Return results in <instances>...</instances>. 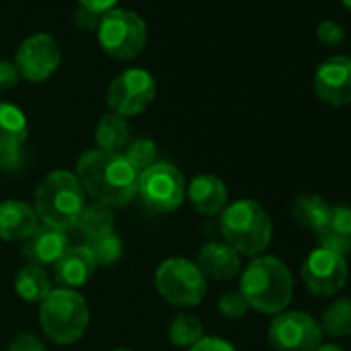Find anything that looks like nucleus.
Wrapping results in <instances>:
<instances>
[{
  "instance_id": "f257e3e1",
  "label": "nucleus",
  "mask_w": 351,
  "mask_h": 351,
  "mask_svg": "<svg viewBox=\"0 0 351 351\" xmlns=\"http://www.w3.org/2000/svg\"><path fill=\"white\" fill-rule=\"evenodd\" d=\"M75 176L93 201L110 209L128 205L138 189V173L126 157L101 149L85 151L77 161Z\"/></svg>"
},
{
  "instance_id": "f03ea898",
  "label": "nucleus",
  "mask_w": 351,
  "mask_h": 351,
  "mask_svg": "<svg viewBox=\"0 0 351 351\" xmlns=\"http://www.w3.org/2000/svg\"><path fill=\"white\" fill-rule=\"evenodd\" d=\"M240 293L250 308L263 314L283 312L293 298V277L277 256H256L242 273Z\"/></svg>"
},
{
  "instance_id": "7ed1b4c3",
  "label": "nucleus",
  "mask_w": 351,
  "mask_h": 351,
  "mask_svg": "<svg viewBox=\"0 0 351 351\" xmlns=\"http://www.w3.org/2000/svg\"><path fill=\"white\" fill-rule=\"evenodd\" d=\"M36 215L44 226L58 230L75 228L85 209V191L75 173L56 169L36 189Z\"/></svg>"
},
{
  "instance_id": "20e7f679",
  "label": "nucleus",
  "mask_w": 351,
  "mask_h": 351,
  "mask_svg": "<svg viewBox=\"0 0 351 351\" xmlns=\"http://www.w3.org/2000/svg\"><path fill=\"white\" fill-rule=\"evenodd\" d=\"M221 234L228 246L244 256H261L273 238V221L263 205L240 199L221 211Z\"/></svg>"
},
{
  "instance_id": "39448f33",
  "label": "nucleus",
  "mask_w": 351,
  "mask_h": 351,
  "mask_svg": "<svg viewBox=\"0 0 351 351\" xmlns=\"http://www.w3.org/2000/svg\"><path fill=\"white\" fill-rule=\"evenodd\" d=\"M40 324L54 343H75L89 326V306L75 289H52L40 304Z\"/></svg>"
},
{
  "instance_id": "423d86ee",
  "label": "nucleus",
  "mask_w": 351,
  "mask_h": 351,
  "mask_svg": "<svg viewBox=\"0 0 351 351\" xmlns=\"http://www.w3.org/2000/svg\"><path fill=\"white\" fill-rule=\"evenodd\" d=\"M155 287L165 302L180 308L199 306L207 295L205 275L186 258L163 261L155 271Z\"/></svg>"
},
{
  "instance_id": "0eeeda50",
  "label": "nucleus",
  "mask_w": 351,
  "mask_h": 351,
  "mask_svg": "<svg viewBox=\"0 0 351 351\" xmlns=\"http://www.w3.org/2000/svg\"><path fill=\"white\" fill-rule=\"evenodd\" d=\"M97 40L108 56L116 60H132L147 44V25L132 11L112 9L99 19Z\"/></svg>"
},
{
  "instance_id": "6e6552de",
  "label": "nucleus",
  "mask_w": 351,
  "mask_h": 351,
  "mask_svg": "<svg viewBox=\"0 0 351 351\" xmlns=\"http://www.w3.org/2000/svg\"><path fill=\"white\" fill-rule=\"evenodd\" d=\"M136 195L149 209L157 213L176 211L184 203V176L171 163H153L143 173H138Z\"/></svg>"
},
{
  "instance_id": "1a4fd4ad",
  "label": "nucleus",
  "mask_w": 351,
  "mask_h": 351,
  "mask_svg": "<svg viewBox=\"0 0 351 351\" xmlns=\"http://www.w3.org/2000/svg\"><path fill=\"white\" fill-rule=\"evenodd\" d=\"M320 322L302 310H283L269 324V345L273 351H316L322 345Z\"/></svg>"
},
{
  "instance_id": "9d476101",
  "label": "nucleus",
  "mask_w": 351,
  "mask_h": 351,
  "mask_svg": "<svg viewBox=\"0 0 351 351\" xmlns=\"http://www.w3.org/2000/svg\"><path fill=\"white\" fill-rule=\"evenodd\" d=\"M347 258L318 246L302 263V281L316 298H335L347 283Z\"/></svg>"
},
{
  "instance_id": "9b49d317",
  "label": "nucleus",
  "mask_w": 351,
  "mask_h": 351,
  "mask_svg": "<svg viewBox=\"0 0 351 351\" xmlns=\"http://www.w3.org/2000/svg\"><path fill=\"white\" fill-rule=\"evenodd\" d=\"M155 99V79L145 69H128L112 79L108 87V106L118 116L145 112Z\"/></svg>"
},
{
  "instance_id": "f8f14e48",
  "label": "nucleus",
  "mask_w": 351,
  "mask_h": 351,
  "mask_svg": "<svg viewBox=\"0 0 351 351\" xmlns=\"http://www.w3.org/2000/svg\"><path fill=\"white\" fill-rule=\"evenodd\" d=\"M60 58V46L50 34H34L19 46L15 66L27 81L42 83L56 73Z\"/></svg>"
},
{
  "instance_id": "ddd939ff",
  "label": "nucleus",
  "mask_w": 351,
  "mask_h": 351,
  "mask_svg": "<svg viewBox=\"0 0 351 351\" xmlns=\"http://www.w3.org/2000/svg\"><path fill=\"white\" fill-rule=\"evenodd\" d=\"M316 97L332 108H343L351 104V58L330 56L326 58L314 75Z\"/></svg>"
},
{
  "instance_id": "4468645a",
  "label": "nucleus",
  "mask_w": 351,
  "mask_h": 351,
  "mask_svg": "<svg viewBox=\"0 0 351 351\" xmlns=\"http://www.w3.org/2000/svg\"><path fill=\"white\" fill-rule=\"evenodd\" d=\"M69 248V238L64 230L52 226H38V230L23 242V254L38 267L56 265V261Z\"/></svg>"
},
{
  "instance_id": "2eb2a0df",
  "label": "nucleus",
  "mask_w": 351,
  "mask_h": 351,
  "mask_svg": "<svg viewBox=\"0 0 351 351\" xmlns=\"http://www.w3.org/2000/svg\"><path fill=\"white\" fill-rule=\"evenodd\" d=\"M95 269H97V265H95L87 244L71 246L56 261V265H54V279L64 289H77V287H83L91 279Z\"/></svg>"
},
{
  "instance_id": "dca6fc26",
  "label": "nucleus",
  "mask_w": 351,
  "mask_h": 351,
  "mask_svg": "<svg viewBox=\"0 0 351 351\" xmlns=\"http://www.w3.org/2000/svg\"><path fill=\"white\" fill-rule=\"evenodd\" d=\"M36 209L23 201H5L0 203V240L7 242H25L38 230Z\"/></svg>"
},
{
  "instance_id": "f3484780",
  "label": "nucleus",
  "mask_w": 351,
  "mask_h": 351,
  "mask_svg": "<svg viewBox=\"0 0 351 351\" xmlns=\"http://www.w3.org/2000/svg\"><path fill=\"white\" fill-rule=\"evenodd\" d=\"M197 267L203 275L217 279V281H230L240 273V254L228 246L226 242H207L199 250Z\"/></svg>"
},
{
  "instance_id": "a211bd4d",
  "label": "nucleus",
  "mask_w": 351,
  "mask_h": 351,
  "mask_svg": "<svg viewBox=\"0 0 351 351\" xmlns=\"http://www.w3.org/2000/svg\"><path fill=\"white\" fill-rule=\"evenodd\" d=\"M316 240L322 248L347 258L351 254V207L332 205L326 221L316 232Z\"/></svg>"
},
{
  "instance_id": "6ab92c4d",
  "label": "nucleus",
  "mask_w": 351,
  "mask_h": 351,
  "mask_svg": "<svg viewBox=\"0 0 351 351\" xmlns=\"http://www.w3.org/2000/svg\"><path fill=\"white\" fill-rule=\"evenodd\" d=\"M191 205L203 215H217L228 207V189L213 173H201L186 189Z\"/></svg>"
},
{
  "instance_id": "aec40b11",
  "label": "nucleus",
  "mask_w": 351,
  "mask_h": 351,
  "mask_svg": "<svg viewBox=\"0 0 351 351\" xmlns=\"http://www.w3.org/2000/svg\"><path fill=\"white\" fill-rule=\"evenodd\" d=\"M29 126L25 114L13 106L0 101V155L17 153L27 141Z\"/></svg>"
},
{
  "instance_id": "412c9836",
  "label": "nucleus",
  "mask_w": 351,
  "mask_h": 351,
  "mask_svg": "<svg viewBox=\"0 0 351 351\" xmlns=\"http://www.w3.org/2000/svg\"><path fill=\"white\" fill-rule=\"evenodd\" d=\"M330 213V205L314 193H304L300 197H295V201L291 203V217L293 221L310 232H318L322 228V223L326 221Z\"/></svg>"
},
{
  "instance_id": "4be33fe9",
  "label": "nucleus",
  "mask_w": 351,
  "mask_h": 351,
  "mask_svg": "<svg viewBox=\"0 0 351 351\" xmlns=\"http://www.w3.org/2000/svg\"><path fill=\"white\" fill-rule=\"evenodd\" d=\"M15 291L27 304H42L48 298V293L52 291L50 277L44 271V267L27 265V267L19 269L15 275Z\"/></svg>"
},
{
  "instance_id": "5701e85b",
  "label": "nucleus",
  "mask_w": 351,
  "mask_h": 351,
  "mask_svg": "<svg viewBox=\"0 0 351 351\" xmlns=\"http://www.w3.org/2000/svg\"><path fill=\"white\" fill-rule=\"evenodd\" d=\"M128 141V124L122 116L118 114H104L97 122L95 128V143L97 149L101 151H110V153H118V149H122Z\"/></svg>"
},
{
  "instance_id": "b1692460",
  "label": "nucleus",
  "mask_w": 351,
  "mask_h": 351,
  "mask_svg": "<svg viewBox=\"0 0 351 351\" xmlns=\"http://www.w3.org/2000/svg\"><path fill=\"white\" fill-rule=\"evenodd\" d=\"M320 328L330 337H351V295L339 298L324 308Z\"/></svg>"
},
{
  "instance_id": "393cba45",
  "label": "nucleus",
  "mask_w": 351,
  "mask_h": 351,
  "mask_svg": "<svg viewBox=\"0 0 351 351\" xmlns=\"http://www.w3.org/2000/svg\"><path fill=\"white\" fill-rule=\"evenodd\" d=\"M75 228L89 242V240H93V238H97V236L108 234V232L114 230V213H112L110 207L99 205V203L85 205V209H83V213H81V217H79V221H77Z\"/></svg>"
},
{
  "instance_id": "a878e982",
  "label": "nucleus",
  "mask_w": 351,
  "mask_h": 351,
  "mask_svg": "<svg viewBox=\"0 0 351 351\" xmlns=\"http://www.w3.org/2000/svg\"><path fill=\"white\" fill-rule=\"evenodd\" d=\"M167 337L176 347H193L203 339V322L195 314H178L167 326Z\"/></svg>"
},
{
  "instance_id": "bb28decb",
  "label": "nucleus",
  "mask_w": 351,
  "mask_h": 351,
  "mask_svg": "<svg viewBox=\"0 0 351 351\" xmlns=\"http://www.w3.org/2000/svg\"><path fill=\"white\" fill-rule=\"evenodd\" d=\"M87 248L95 261V265H101V267H110L114 265L120 256H122V238L116 234V230L108 232V234H101L93 240L87 242Z\"/></svg>"
},
{
  "instance_id": "cd10ccee",
  "label": "nucleus",
  "mask_w": 351,
  "mask_h": 351,
  "mask_svg": "<svg viewBox=\"0 0 351 351\" xmlns=\"http://www.w3.org/2000/svg\"><path fill=\"white\" fill-rule=\"evenodd\" d=\"M126 161L134 167L136 173H143L147 167H151L153 163H157V145L151 138H138L134 141L128 151H126Z\"/></svg>"
},
{
  "instance_id": "c85d7f7f",
  "label": "nucleus",
  "mask_w": 351,
  "mask_h": 351,
  "mask_svg": "<svg viewBox=\"0 0 351 351\" xmlns=\"http://www.w3.org/2000/svg\"><path fill=\"white\" fill-rule=\"evenodd\" d=\"M248 310H250V306H248V302L244 300V295L240 293V289H238V291H228V293H223L221 300H219V312H221L226 318H230V320H240V318H244V316L248 314Z\"/></svg>"
},
{
  "instance_id": "c756f323",
  "label": "nucleus",
  "mask_w": 351,
  "mask_h": 351,
  "mask_svg": "<svg viewBox=\"0 0 351 351\" xmlns=\"http://www.w3.org/2000/svg\"><path fill=\"white\" fill-rule=\"evenodd\" d=\"M316 38L322 46H337L345 40V29L341 23L332 21V19H324L318 23L316 29Z\"/></svg>"
},
{
  "instance_id": "7c9ffc66",
  "label": "nucleus",
  "mask_w": 351,
  "mask_h": 351,
  "mask_svg": "<svg viewBox=\"0 0 351 351\" xmlns=\"http://www.w3.org/2000/svg\"><path fill=\"white\" fill-rule=\"evenodd\" d=\"M9 351H46V347H44V343L36 335H32V332H19L11 341Z\"/></svg>"
},
{
  "instance_id": "2f4dec72",
  "label": "nucleus",
  "mask_w": 351,
  "mask_h": 351,
  "mask_svg": "<svg viewBox=\"0 0 351 351\" xmlns=\"http://www.w3.org/2000/svg\"><path fill=\"white\" fill-rule=\"evenodd\" d=\"M189 351H238L230 341L219 337H203Z\"/></svg>"
},
{
  "instance_id": "473e14b6",
  "label": "nucleus",
  "mask_w": 351,
  "mask_h": 351,
  "mask_svg": "<svg viewBox=\"0 0 351 351\" xmlns=\"http://www.w3.org/2000/svg\"><path fill=\"white\" fill-rule=\"evenodd\" d=\"M19 71L13 62H7L3 60L0 62V91H7V89H13L17 83H19Z\"/></svg>"
},
{
  "instance_id": "72a5a7b5",
  "label": "nucleus",
  "mask_w": 351,
  "mask_h": 351,
  "mask_svg": "<svg viewBox=\"0 0 351 351\" xmlns=\"http://www.w3.org/2000/svg\"><path fill=\"white\" fill-rule=\"evenodd\" d=\"M79 3H81V9L101 17V15L110 13L112 9H116L118 0H79Z\"/></svg>"
},
{
  "instance_id": "f704fd0d",
  "label": "nucleus",
  "mask_w": 351,
  "mask_h": 351,
  "mask_svg": "<svg viewBox=\"0 0 351 351\" xmlns=\"http://www.w3.org/2000/svg\"><path fill=\"white\" fill-rule=\"evenodd\" d=\"M99 15H95V13H89V11H85V9H79L77 13H75V23H77V27H81V29H97V25H99Z\"/></svg>"
},
{
  "instance_id": "c9c22d12",
  "label": "nucleus",
  "mask_w": 351,
  "mask_h": 351,
  "mask_svg": "<svg viewBox=\"0 0 351 351\" xmlns=\"http://www.w3.org/2000/svg\"><path fill=\"white\" fill-rule=\"evenodd\" d=\"M316 351H343V349L339 345H320Z\"/></svg>"
},
{
  "instance_id": "e433bc0d",
  "label": "nucleus",
  "mask_w": 351,
  "mask_h": 351,
  "mask_svg": "<svg viewBox=\"0 0 351 351\" xmlns=\"http://www.w3.org/2000/svg\"><path fill=\"white\" fill-rule=\"evenodd\" d=\"M341 5H343L347 11H351V0H341Z\"/></svg>"
},
{
  "instance_id": "4c0bfd02",
  "label": "nucleus",
  "mask_w": 351,
  "mask_h": 351,
  "mask_svg": "<svg viewBox=\"0 0 351 351\" xmlns=\"http://www.w3.org/2000/svg\"><path fill=\"white\" fill-rule=\"evenodd\" d=\"M114 351H130V349H126V347H120V349H114Z\"/></svg>"
}]
</instances>
